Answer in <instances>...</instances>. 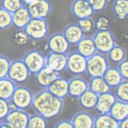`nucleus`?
Returning <instances> with one entry per match:
<instances>
[{"instance_id": "obj_1", "label": "nucleus", "mask_w": 128, "mask_h": 128, "mask_svg": "<svg viewBox=\"0 0 128 128\" xmlns=\"http://www.w3.org/2000/svg\"><path fill=\"white\" fill-rule=\"evenodd\" d=\"M32 106L36 113L48 120L54 118L61 113L64 103L62 99L44 89L34 95Z\"/></svg>"}, {"instance_id": "obj_2", "label": "nucleus", "mask_w": 128, "mask_h": 128, "mask_svg": "<svg viewBox=\"0 0 128 128\" xmlns=\"http://www.w3.org/2000/svg\"><path fill=\"white\" fill-rule=\"evenodd\" d=\"M34 96L29 88L24 86H16L10 102L13 109L26 110L32 106Z\"/></svg>"}, {"instance_id": "obj_3", "label": "nucleus", "mask_w": 128, "mask_h": 128, "mask_svg": "<svg viewBox=\"0 0 128 128\" xmlns=\"http://www.w3.org/2000/svg\"><path fill=\"white\" fill-rule=\"evenodd\" d=\"M109 66L108 61L104 54L96 52L87 59L86 72L90 78L102 76Z\"/></svg>"}, {"instance_id": "obj_4", "label": "nucleus", "mask_w": 128, "mask_h": 128, "mask_svg": "<svg viewBox=\"0 0 128 128\" xmlns=\"http://www.w3.org/2000/svg\"><path fill=\"white\" fill-rule=\"evenodd\" d=\"M31 74L22 60H16L11 62L7 77L15 84L26 82Z\"/></svg>"}, {"instance_id": "obj_5", "label": "nucleus", "mask_w": 128, "mask_h": 128, "mask_svg": "<svg viewBox=\"0 0 128 128\" xmlns=\"http://www.w3.org/2000/svg\"><path fill=\"white\" fill-rule=\"evenodd\" d=\"M24 30L30 40H40L47 36L48 26L45 19L32 18Z\"/></svg>"}, {"instance_id": "obj_6", "label": "nucleus", "mask_w": 128, "mask_h": 128, "mask_svg": "<svg viewBox=\"0 0 128 128\" xmlns=\"http://www.w3.org/2000/svg\"><path fill=\"white\" fill-rule=\"evenodd\" d=\"M97 52L106 54L116 44L115 38L109 30L96 31L92 37Z\"/></svg>"}, {"instance_id": "obj_7", "label": "nucleus", "mask_w": 128, "mask_h": 128, "mask_svg": "<svg viewBox=\"0 0 128 128\" xmlns=\"http://www.w3.org/2000/svg\"><path fill=\"white\" fill-rule=\"evenodd\" d=\"M22 60L30 74L35 75L46 66V57L38 50H32L24 55Z\"/></svg>"}, {"instance_id": "obj_8", "label": "nucleus", "mask_w": 128, "mask_h": 128, "mask_svg": "<svg viewBox=\"0 0 128 128\" xmlns=\"http://www.w3.org/2000/svg\"><path fill=\"white\" fill-rule=\"evenodd\" d=\"M87 59L77 51L67 54L66 69L74 76H80L85 73Z\"/></svg>"}, {"instance_id": "obj_9", "label": "nucleus", "mask_w": 128, "mask_h": 128, "mask_svg": "<svg viewBox=\"0 0 128 128\" xmlns=\"http://www.w3.org/2000/svg\"><path fill=\"white\" fill-rule=\"evenodd\" d=\"M29 117L24 110L14 108L10 110L4 122L9 128H27Z\"/></svg>"}, {"instance_id": "obj_10", "label": "nucleus", "mask_w": 128, "mask_h": 128, "mask_svg": "<svg viewBox=\"0 0 128 128\" xmlns=\"http://www.w3.org/2000/svg\"><path fill=\"white\" fill-rule=\"evenodd\" d=\"M27 7L31 18L36 19H46L51 10V5L48 0H34Z\"/></svg>"}, {"instance_id": "obj_11", "label": "nucleus", "mask_w": 128, "mask_h": 128, "mask_svg": "<svg viewBox=\"0 0 128 128\" xmlns=\"http://www.w3.org/2000/svg\"><path fill=\"white\" fill-rule=\"evenodd\" d=\"M47 47L50 52L67 54L70 44L62 33H56L50 36L47 40Z\"/></svg>"}, {"instance_id": "obj_12", "label": "nucleus", "mask_w": 128, "mask_h": 128, "mask_svg": "<svg viewBox=\"0 0 128 128\" xmlns=\"http://www.w3.org/2000/svg\"><path fill=\"white\" fill-rule=\"evenodd\" d=\"M71 10L78 20L91 17L94 13L90 3L85 0H74L72 3Z\"/></svg>"}, {"instance_id": "obj_13", "label": "nucleus", "mask_w": 128, "mask_h": 128, "mask_svg": "<svg viewBox=\"0 0 128 128\" xmlns=\"http://www.w3.org/2000/svg\"><path fill=\"white\" fill-rule=\"evenodd\" d=\"M67 54L50 52L46 57V66L60 74L66 68Z\"/></svg>"}, {"instance_id": "obj_14", "label": "nucleus", "mask_w": 128, "mask_h": 128, "mask_svg": "<svg viewBox=\"0 0 128 128\" xmlns=\"http://www.w3.org/2000/svg\"><path fill=\"white\" fill-rule=\"evenodd\" d=\"M38 85L44 89H47L54 81L60 77V74L55 72L45 66L34 75Z\"/></svg>"}, {"instance_id": "obj_15", "label": "nucleus", "mask_w": 128, "mask_h": 128, "mask_svg": "<svg viewBox=\"0 0 128 128\" xmlns=\"http://www.w3.org/2000/svg\"><path fill=\"white\" fill-rule=\"evenodd\" d=\"M88 89V83L80 76H74L68 80V95L78 98Z\"/></svg>"}, {"instance_id": "obj_16", "label": "nucleus", "mask_w": 128, "mask_h": 128, "mask_svg": "<svg viewBox=\"0 0 128 128\" xmlns=\"http://www.w3.org/2000/svg\"><path fill=\"white\" fill-rule=\"evenodd\" d=\"M47 89L52 95L62 100L68 95V80L60 76Z\"/></svg>"}, {"instance_id": "obj_17", "label": "nucleus", "mask_w": 128, "mask_h": 128, "mask_svg": "<svg viewBox=\"0 0 128 128\" xmlns=\"http://www.w3.org/2000/svg\"><path fill=\"white\" fill-rule=\"evenodd\" d=\"M116 100L114 94L110 92L99 95L95 109L98 114L109 113Z\"/></svg>"}, {"instance_id": "obj_18", "label": "nucleus", "mask_w": 128, "mask_h": 128, "mask_svg": "<svg viewBox=\"0 0 128 128\" xmlns=\"http://www.w3.org/2000/svg\"><path fill=\"white\" fill-rule=\"evenodd\" d=\"M62 34L70 45H76L85 34L77 23H72L66 26Z\"/></svg>"}, {"instance_id": "obj_19", "label": "nucleus", "mask_w": 128, "mask_h": 128, "mask_svg": "<svg viewBox=\"0 0 128 128\" xmlns=\"http://www.w3.org/2000/svg\"><path fill=\"white\" fill-rule=\"evenodd\" d=\"M71 121L74 128H94V117L85 111L77 112L72 117Z\"/></svg>"}, {"instance_id": "obj_20", "label": "nucleus", "mask_w": 128, "mask_h": 128, "mask_svg": "<svg viewBox=\"0 0 128 128\" xmlns=\"http://www.w3.org/2000/svg\"><path fill=\"white\" fill-rule=\"evenodd\" d=\"M32 19L27 7L23 6L12 14V24L18 30L24 29Z\"/></svg>"}, {"instance_id": "obj_21", "label": "nucleus", "mask_w": 128, "mask_h": 128, "mask_svg": "<svg viewBox=\"0 0 128 128\" xmlns=\"http://www.w3.org/2000/svg\"><path fill=\"white\" fill-rule=\"evenodd\" d=\"M76 46V51L86 59L97 52L92 37L84 36Z\"/></svg>"}, {"instance_id": "obj_22", "label": "nucleus", "mask_w": 128, "mask_h": 128, "mask_svg": "<svg viewBox=\"0 0 128 128\" xmlns=\"http://www.w3.org/2000/svg\"><path fill=\"white\" fill-rule=\"evenodd\" d=\"M109 113L118 122L128 118V102L116 100L112 106Z\"/></svg>"}, {"instance_id": "obj_23", "label": "nucleus", "mask_w": 128, "mask_h": 128, "mask_svg": "<svg viewBox=\"0 0 128 128\" xmlns=\"http://www.w3.org/2000/svg\"><path fill=\"white\" fill-rule=\"evenodd\" d=\"M98 95L89 88L78 97V102L83 109L86 110L95 109Z\"/></svg>"}, {"instance_id": "obj_24", "label": "nucleus", "mask_w": 128, "mask_h": 128, "mask_svg": "<svg viewBox=\"0 0 128 128\" xmlns=\"http://www.w3.org/2000/svg\"><path fill=\"white\" fill-rule=\"evenodd\" d=\"M102 77L111 88H116L124 80L118 68L113 66H109Z\"/></svg>"}, {"instance_id": "obj_25", "label": "nucleus", "mask_w": 128, "mask_h": 128, "mask_svg": "<svg viewBox=\"0 0 128 128\" xmlns=\"http://www.w3.org/2000/svg\"><path fill=\"white\" fill-rule=\"evenodd\" d=\"M94 128H119V122L109 113L98 114L94 117Z\"/></svg>"}, {"instance_id": "obj_26", "label": "nucleus", "mask_w": 128, "mask_h": 128, "mask_svg": "<svg viewBox=\"0 0 128 128\" xmlns=\"http://www.w3.org/2000/svg\"><path fill=\"white\" fill-rule=\"evenodd\" d=\"M88 88L98 96L110 92L111 89L102 76L91 78L88 83Z\"/></svg>"}, {"instance_id": "obj_27", "label": "nucleus", "mask_w": 128, "mask_h": 128, "mask_svg": "<svg viewBox=\"0 0 128 128\" xmlns=\"http://www.w3.org/2000/svg\"><path fill=\"white\" fill-rule=\"evenodd\" d=\"M16 87V84L7 77L0 79V98L10 100Z\"/></svg>"}, {"instance_id": "obj_28", "label": "nucleus", "mask_w": 128, "mask_h": 128, "mask_svg": "<svg viewBox=\"0 0 128 128\" xmlns=\"http://www.w3.org/2000/svg\"><path fill=\"white\" fill-rule=\"evenodd\" d=\"M112 9L116 18L124 20L128 17V0H114Z\"/></svg>"}, {"instance_id": "obj_29", "label": "nucleus", "mask_w": 128, "mask_h": 128, "mask_svg": "<svg viewBox=\"0 0 128 128\" xmlns=\"http://www.w3.org/2000/svg\"><path fill=\"white\" fill-rule=\"evenodd\" d=\"M108 59L114 64H120L126 60V51L123 48L119 45H116L107 54Z\"/></svg>"}, {"instance_id": "obj_30", "label": "nucleus", "mask_w": 128, "mask_h": 128, "mask_svg": "<svg viewBox=\"0 0 128 128\" xmlns=\"http://www.w3.org/2000/svg\"><path fill=\"white\" fill-rule=\"evenodd\" d=\"M47 119L36 113L30 115L27 128H45L47 127Z\"/></svg>"}, {"instance_id": "obj_31", "label": "nucleus", "mask_w": 128, "mask_h": 128, "mask_svg": "<svg viewBox=\"0 0 128 128\" xmlns=\"http://www.w3.org/2000/svg\"><path fill=\"white\" fill-rule=\"evenodd\" d=\"M114 88V95L117 100L128 102V80H124L119 85L117 86Z\"/></svg>"}, {"instance_id": "obj_32", "label": "nucleus", "mask_w": 128, "mask_h": 128, "mask_svg": "<svg viewBox=\"0 0 128 128\" xmlns=\"http://www.w3.org/2000/svg\"><path fill=\"white\" fill-rule=\"evenodd\" d=\"M12 24V14L0 8V30H5Z\"/></svg>"}, {"instance_id": "obj_33", "label": "nucleus", "mask_w": 128, "mask_h": 128, "mask_svg": "<svg viewBox=\"0 0 128 128\" xmlns=\"http://www.w3.org/2000/svg\"><path fill=\"white\" fill-rule=\"evenodd\" d=\"M13 40L14 44L19 46L26 45L30 40L28 34L24 29L19 30L14 34Z\"/></svg>"}, {"instance_id": "obj_34", "label": "nucleus", "mask_w": 128, "mask_h": 128, "mask_svg": "<svg viewBox=\"0 0 128 128\" xmlns=\"http://www.w3.org/2000/svg\"><path fill=\"white\" fill-rule=\"evenodd\" d=\"M2 5L3 8L12 14L23 6L22 0H2Z\"/></svg>"}, {"instance_id": "obj_35", "label": "nucleus", "mask_w": 128, "mask_h": 128, "mask_svg": "<svg viewBox=\"0 0 128 128\" xmlns=\"http://www.w3.org/2000/svg\"><path fill=\"white\" fill-rule=\"evenodd\" d=\"M77 24L84 34L90 33L95 28V23L90 17L78 20Z\"/></svg>"}, {"instance_id": "obj_36", "label": "nucleus", "mask_w": 128, "mask_h": 128, "mask_svg": "<svg viewBox=\"0 0 128 128\" xmlns=\"http://www.w3.org/2000/svg\"><path fill=\"white\" fill-rule=\"evenodd\" d=\"M12 109L10 100L0 98V120H4Z\"/></svg>"}, {"instance_id": "obj_37", "label": "nucleus", "mask_w": 128, "mask_h": 128, "mask_svg": "<svg viewBox=\"0 0 128 128\" xmlns=\"http://www.w3.org/2000/svg\"><path fill=\"white\" fill-rule=\"evenodd\" d=\"M10 62L7 57L0 54V79L7 77Z\"/></svg>"}, {"instance_id": "obj_38", "label": "nucleus", "mask_w": 128, "mask_h": 128, "mask_svg": "<svg viewBox=\"0 0 128 128\" xmlns=\"http://www.w3.org/2000/svg\"><path fill=\"white\" fill-rule=\"evenodd\" d=\"M110 22L106 17H100L95 23V28L97 31H103L109 30Z\"/></svg>"}, {"instance_id": "obj_39", "label": "nucleus", "mask_w": 128, "mask_h": 128, "mask_svg": "<svg viewBox=\"0 0 128 128\" xmlns=\"http://www.w3.org/2000/svg\"><path fill=\"white\" fill-rule=\"evenodd\" d=\"M108 0H92L90 4L94 12H102L106 6Z\"/></svg>"}, {"instance_id": "obj_40", "label": "nucleus", "mask_w": 128, "mask_h": 128, "mask_svg": "<svg viewBox=\"0 0 128 128\" xmlns=\"http://www.w3.org/2000/svg\"><path fill=\"white\" fill-rule=\"evenodd\" d=\"M128 60L126 59L118 64L117 68L123 79L126 80L128 79Z\"/></svg>"}, {"instance_id": "obj_41", "label": "nucleus", "mask_w": 128, "mask_h": 128, "mask_svg": "<svg viewBox=\"0 0 128 128\" xmlns=\"http://www.w3.org/2000/svg\"><path fill=\"white\" fill-rule=\"evenodd\" d=\"M55 128H74L71 120H61L57 122L55 124Z\"/></svg>"}, {"instance_id": "obj_42", "label": "nucleus", "mask_w": 128, "mask_h": 128, "mask_svg": "<svg viewBox=\"0 0 128 128\" xmlns=\"http://www.w3.org/2000/svg\"><path fill=\"white\" fill-rule=\"evenodd\" d=\"M128 127V118L119 122V128H126Z\"/></svg>"}, {"instance_id": "obj_43", "label": "nucleus", "mask_w": 128, "mask_h": 128, "mask_svg": "<svg viewBox=\"0 0 128 128\" xmlns=\"http://www.w3.org/2000/svg\"><path fill=\"white\" fill-rule=\"evenodd\" d=\"M34 0H24V2L26 3V4H27V5L30 4V3L33 2Z\"/></svg>"}, {"instance_id": "obj_44", "label": "nucleus", "mask_w": 128, "mask_h": 128, "mask_svg": "<svg viewBox=\"0 0 128 128\" xmlns=\"http://www.w3.org/2000/svg\"><path fill=\"white\" fill-rule=\"evenodd\" d=\"M2 121L0 120V128H2Z\"/></svg>"}, {"instance_id": "obj_45", "label": "nucleus", "mask_w": 128, "mask_h": 128, "mask_svg": "<svg viewBox=\"0 0 128 128\" xmlns=\"http://www.w3.org/2000/svg\"><path fill=\"white\" fill-rule=\"evenodd\" d=\"M86 1V2H90L92 1V0H85Z\"/></svg>"}]
</instances>
